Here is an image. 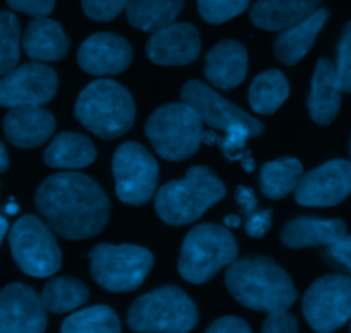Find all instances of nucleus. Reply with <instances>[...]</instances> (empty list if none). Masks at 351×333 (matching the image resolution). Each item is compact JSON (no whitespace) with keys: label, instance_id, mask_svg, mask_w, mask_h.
Listing matches in <instances>:
<instances>
[{"label":"nucleus","instance_id":"f257e3e1","mask_svg":"<svg viewBox=\"0 0 351 333\" xmlns=\"http://www.w3.org/2000/svg\"><path fill=\"white\" fill-rule=\"evenodd\" d=\"M34 205L51 231L67 239L99 235L110 217V200L93 178L81 173H57L43 181Z\"/></svg>","mask_w":351,"mask_h":333},{"label":"nucleus","instance_id":"2f4dec72","mask_svg":"<svg viewBox=\"0 0 351 333\" xmlns=\"http://www.w3.org/2000/svg\"><path fill=\"white\" fill-rule=\"evenodd\" d=\"M237 202H239L240 209H242L243 215H245V231L247 235L252 238H263L271 228V219H273V212L271 211H261L257 207V198L250 188L239 187L237 188Z\"/></svg>","mask_w":351,"mask_h":333},{"label":"nucleus","instance_id":"37998d69","mask_svg":"<svg viewBox=\"0 0 351 333\" xmlns=\"http://www.w3.org/2000/svg\"><path fill=\"white\" fill-rule=\"evenodd\" d=\"M7 231H9V222H7V219L0 214V243H2L3 236L7 235Z\"/></svg>","mask_w":351,"mask_h":333},{"label":"nucleus","instance_id":"a18cd8bd","mask_svg":"<svg viewBox=\"0 0 351 333\" xmlns=\"http://www.w3.org/2000/svg\"><path fill=\"white\" fill-rule=\"evenodd\" d=\"M350 333H351V325H350Z\"/></svg>","mask_w":351,"mask_h":333},{"label":"nucleus","instance_id":"c03bdc74","mask_svg":"<svg viewBox=\"0 0 351 333\" xmlns=\"http://www.w3.org/2000/svg\"><path fill=\"white\" fill-rule=\"evenodd\" d=\"M16 211H17L16 205H9V207H7V212H9V214H14Z\"/></svg>","mask_w":351,"mask_h":333},{"label":"nucleus","instance_id":"473e14b6","mask_svg":"<svg viewBox=\"0 0 351 333\" xmlns=\"http://www.w3.org/2000/svg\"><path fill=\"white\" fill-rule=\"evenodd\" d=\"M250 0H197L202 19L209 24H223L249 7Z\"/></svg>","mask_w":351,"mask_h":333},{"label":"nucleus","instance_id":"b1692460","mask_svg":"<svg viewBox=\"0 0 351 333\" xmlns=\"http://www.w3.org/2000/svg\"><path fill=\"white\" fill-rule=\"evenodd\" d=\"M322 0H257L250 19L261 29L281 31L300 23L319 9Z\"/></svg>","mask_w":351,"mask_h":333},{"label":"nucleus","instance_id":"cd10ccee","mask_svg":"<svg viewBox=\"0 0 351 333\" xmlns=\"http://www.w3.org/2000/svg\"><path fill=\"white\" fill-rule=\"evenodd\" d=\"M290 94L287 77L280 70H266L254 79L249 91V103L259 115H273Z\"/></svg>","mask_w":351,"mask_h":333},{"label":"nucleus","instance_id":"393cba45","mask_svg":"<svg viewBox=\"0 0 351 333\" xmlns=\"http://www.w3.org/2000/svg\"><path fill=\"white\" fill-rule=\"evenodd\" d=\"M45 163L58 170H79L96 159V149L86 135L64 132L55 137L43 156Z\"/></svg>","mask_w":351,"mask_h":333},{"label":"nucleus","instance_id":"2eb2a0df","mask_svg":"<svg viewBox=\"0 0 351 333\" xmlns=\"http://www.w3.org/2000/svg\"><path fill=\"white\" fill-rule=\"evenodd\" d=\"M47 310L26 284H9L0 291V333H45Z\"/></svg>","mask_w":351,"mask_h":333},{"label":"nucleus","instance_id":"9d476101","mask_svg":"<svg viewBox=\"0 0 351 333\" xmlns=\"http://www.w3.org/2000/svg\"><path fill=\"white\" fill-rule=\"evenodd\" d=\"M180 96L182 103L191 106L201 122L211 126L213 130H223L225 133H243L247 137H257L264 132V126L259 120L219 96L215 89L202 84L201 81H189L182 88Z\"/></svg>","mask_w":351,"mask_h":333},{"label":"nucleus","instance_id":"ea45409f","mask_svg":"<svg viewBox=\"0 0 351 333\" xmlns=\"http://www.w3.org/2000/svg\"><path fill=\"white\" fill-rule=\"evenodd\" d=\"M7 168H9V156H7L5 146L0 142V173H3Z\"/></svg>","mask_w":351,"mask_h":333},{"label":"nucleus","instance_id":"7ed1b4c3","mask_svg":"<svg viewBox=\"0 0 351 333\" xmlns=\"http://www.w3.org/2000/svg\"><path fill=\"white\" fill-rule=\"evenodd\" d=\"M223 181L206 166H194L182 180L163 185L154 197L156 214L168 226L194 222L225 197Z\"/></svg>","mask_w":351,"mask_h":333},{"label":"nucleus","instance_id":"f03ea898","mask_svg":"<svg viewBox=\"0 0 351 333\" xmlns=\"http://www.w3.org/2000/svg\"><path fill=\"white\" fill-rule=\"evenodd\" d=\"M225 284L230 294L254 311L283 313L297 301L290 276L274 260L250 255L228 265Z\"/></svg>","mask_w":351,"mask_h":333},{"label":"nucleus","instance_id":"39448f33","mask_svg":"<svg viewBox=\"0 0 351 333\" xmlns=\"http://www.w3.org/2000/svg\"><path fill=\"white\" fill-rule=\"evenodd\" d=\"M199 321L191 297L173 286H163L137 297L127 313V325L136 333H189Z\"/></svg>","mask_w":351,"mask_h":333},{"label":"nucleus","instance_id":"bb28decb","mask_svg":"<svg viewBox=\"0 0 351 333\" xmlns=\"http://www.w3.org/2000/svg\"><path fill=\"white\" fill-rule=\"evenodd\" d=\"M302 174L304 168L295 157H281L273 163H266L261 170V191L267 198L280 200L297 188Z\"/></svg>","mask_w":351,"mask_h":333},{"label":"nucleus","instance_id":"a211bd4d","mask_svg":"<svg viewBox=\"0 0 351 333\" xmlns=\"http://www.w3.org/2000/svg\"><path fill=\"white\" fill-rule=\"evenodd\" d=\"M53 130V115L41 106L10 108V111L3 118V132L9 142L24 149L47 142Z\"/></svg>","mask_w":351,"mask_h":333},{"label":"nucleus","instance_id":"a19ab883","mask_svg":"<svg viewBox=\"0 0 351 333\" xmlns=\"http://www.w3.org/2000/svg\"><path fill=\"white\" fill-rule=\"evenodd\" d=\"M216 135H218V133H216L215 130H202V142L208 144V146H215Z\"/></svg>","mask_w":351,"mask_h":333},{"label":"nucleus","instance_id":"aec40b11","mask_svg":"<svg viewBox=\"0 0 351 333\" xmlns=\"http://www.w3.org/2000/svg\"><path fill=\"white\" fill-rule=\"evenodd\" d=\"M341 92L336 82L335 65L329 58H321L312 77L307 101L311 118L319 125H329L335 122L341 108Z\"/></svg>","mask_w":351,"mask_h":333},{"label":"nucleus","instance_id":"79ce46f5","mask_svg":"<svg viewBox=\"0 0 351 333\" xmlns=\"http://www.w3.org/2000/svg\"><path fill=\"white\" fill-rule=\"evenodd\" d=\"M240 222H242V219H240L239 215H226L225 217V224L228 226V228H239Z\"/></svg>","mask_w":351,"mask_h":333},{"label":"nucleus","instance_id":"4c0bfd02","mask_svg":"<svg viewBox=\"0 0 351 333\" xmlns=\"http://www.w3.org/2000/svg\"><path fill=\"white\" fill-rule=\"evenodd\" d=\"M7 5L17 12L29 14L34 17H45L53 10L55 0H7Z\"/></svg>","mask_w":351,"mask_h":333},{"label":"nucleus","instance_id":"c9c22d12","mask_svg":"<svg viewBox=\"0 0 351 333\" xmlns=\"http://www.w3.org/2000/svg\"><path fill=\"white\" fill-rule=\"evenodd\" d=\"M324 256L332 267L339 270H345L351 276V236L345 235L332 245L324 246Z\"/></svg>","mask_w":351,"mask_h":333},{"label":"nucleus","instance_id":"4be33fe9","mask_svg":"<svg viewBox=\"0 0 351 333\" xmlns=\"http://www.w3.org/2000/svg\"><path fill=\"white\" fill-rule=\"evenodd\" d=\"M328 9H317L300 23L293 24L287 29H281L276 41H274V50H276L278 58L285 65L298 64L308 53L312 44L315 43L319 33L328 23Z\"/></svg>","mask_w":351,"mask_h":333},{"label":"nucleus","instance_id":"9b49d317","mask_svg":"<svg viewBox=\"0 0 351 333\" xmlns=\"http://www.w3.org/2000/svg\"><path fill=\"white\" fill-rule=\"evenodd\" d=\"M117 197L129 205H144L158 187V163L141 144L125 142L113 156Z\"/></svg>","mask_w":351,"mask_h":333},{"label":"nucleus","instance_id":"5701e85b","mask_svg":"<svg viewBox=\"0 0 351 333\" xmlns=\"http://www.w3.org/2000/svg\"><path fill=\"white\" fill-rule=\"evenodd\" d=\"M346 235V224L339 219L298 217L288 222L281 232V241L288 248L329 246Z\"/></svg>","mask_w":351,"mask_h":333},{"label":"nucleus","instance_id":"423d86ee","mask_svg":"<svg viewBox=\"0 0 351 333\" xmlns=\"http://www.w3.org/2000/svg\"><path fill=\"white\" fill-rule=\"evenodd\" d=\"M237 255L239 246L228 229L216 224L195 226L182 245L178 272L187 282L204 284L232 265Z\"/></svg>","mask_w":351,"mask_h":333},{"label":"nucleus","instance_id":"4468645a","mask_svg":"<svg viewBox=\"0 0 351 333\" xmlns=\"http://www.w3.org/2000/svg\"><path fill=\"white\" fill-rule=\"evenodd\" d=\"M351 194V163L332 159L315 170L302 174L295 200L307 207H332Z\"/></svg>","mask_w":351,"mask_h":333},{"label":"nucleus","instance_id":"f704fd0d","mask_svg":"<svg viewBox=\"0 0 351 333\" xmlns=\"http://www.w3.org/2000/svg\"><path fill=\"white\" fill-rule=\"evenodd\" d=\"M86 16L95 21H112L125 10L130 0H81Z\"/></svg>","mask_w":351,"mask_h":333},{"label":"nucleus","instance_id":"f3484780","mask_svg":"<svg viewBox=\"0 0 351 333\" xmlns=\"http://www.w3.org/2000/svg\"><path fill=\"white\" fill-rule=\"evenodd\" d=\"M77 62L91 75H115L130 65L132 48L119 34L98 33L81 44Z\"/></svg>","mask_w":351,"mask_h":333},{"label":"nucleus","instance_id":"72a5a7b5","mask_svg":"<svg viewBox=\"0 0 351 333\" xmlns=\"http://www.w3.org/2000/svg\"><path fill=\"white\" fill-rule=\"evenodd\" d=\"M336 82L343 92H351V21L345 26L336 51Z\"/></svg>","mask_w":351,"mask_h":333},{"label":"nucleus","instance_id":"e433bc0d","mask_svg":"<svg viewBox=\"0 0 351 333\" xmlns=\"http://www.w3.org/2000/svg\"><path fill=\"white\" fill-rule=\"evenodd\" d=\"M263 333H298L297 318L288 311L269 315L263 325Z\"/></svg>","mask_w":351,"mask_h":333},{"label":"nucleus","instance_id":"ddd939ff","mask_svg":"<svg viewBox=\"0 0 351 333\" xmlns=\"http://www.w3.org/2000/svg\"><path fill=\"white\" fill-rule=\"evenodd\" d=\"M57 89L58 77L51 67L40 62L21 65L0 79V106H43L53 99Z\"/></svg>","mask_w":351,"mask_h":333},{"label":"nucleus","instance_id":"7c9ffc66","mask_svg":"<svg viewBox=\"0 0 351 333\" xmlns=\"http://www.w3.org/2000/svg\"><path fill=\"white\" fill-rule=\"evenodd\" d=\"M21 24L12 12L0 10V75L14 70L19 62Z\"/></svg>","mask_w":351,"mask_h":333},{"label":"nucleus","instance_id":"c85d7f7f","mask_svg":"<svg viewBox=\"0 0 351 333\" xmlns=\"http://www.w3.org/2000/svg\"><path fill=\"white\" fill-rule=\"evenodd\" d=\"M40 297L45 310L50 313H69L88 301L89 291L72 277H55L45 284Z\"/></svg>","mask_w":351,"mask_h":333},{"label":"nucleus","instance_id":"0eeeda50","mask_svg":"<svg viewBox=\"0 0 351 333\" xmlns=\"http://www.w3.org/2000/svg\"><path fill=\"white\" fill-rule=\"evenodd\" d=\"M146 135L154 150L168 161H184L202 144V122L185 103L158 108L146 123Z\"/></svg>","mask_w":351,"mask_h":333},{"label":"nucleus","instance_id":"6ab92c4d","mask_svg":"<svg viewBox=\"0 0 351 333\" xmlns=\"http://www.w3.org/2000/svg\"><path fill=\"white\" fill-rule=\"evenodd\" d=\"M247 50L239 41L225 40L206 55V79L219 89H233L247 75Z\"/></svg>","mask_w":351,"mask_h":333},{"label":"nucleus","instance_id":"dca6fc26","mask_svg":"<svg viewBox=\"0 0 351 333\" xmlns=\"http://www.w3.org/2000/svg\"><path fill=\"white\" fill-rule=\"evenodd\" d=\"M146 51L156 65H189L199 57L201 34L194 24L173 23L153 33Z\"/></svg>","mask_w":351,"mask_h":333},{"label":"nucleus","instance_id":"58836bf2","mask_svg":"<svg viewBox=\"0 0 351 333\" xmlns=\"http://www.w3.org/2000/svg\"><path fill=\"white\" fill-rule=\"evenodd\" d=\"M204 333H252V330H250L249 323L243 321L242 318L223 317L213 321Z\"/></svg>","mask_w":351,"mask_h":333},{"label":"nucleus","instance_id":"6e6552de","mask_svg":"<svg viewBox=\"0 0 351 333\" xmlns=\"http://www.w3.org/2000/svg\"><path fill=\"white\" fill-rule=\"evenodd\" d=\"M153 263L151 252L141 246L98 245L91 252V276L103 289L129 293L144 282Z\"/></svg>","mask_w":351,"mask_h":333},{"label":"nucleus","instance_id":"a878e982","mask_svg":"<svg viewBox=\"0 0 351 333\" xmlns=\"http://www.w3.org/2000/svg\"><path fill=\"white\" fill-rule=\"evenodd\" d=\"M184 3L185 0H130L125 14L136 29L156 33L175 23Z\"/></svg>","mask_w":351,"mask_h":333},{"label":"nucleus","instance_id":"1a4fd4ad","mask_svg":"<svg viewBox=\"0 0 351 333\" xmlns=\"http://www.w3.org/2000/svg\"><path fill=\"white\" fill-rule=\"evenodd\" d=\"M10 252L17 267L31 277H50L62 267V253L50 226L24 215L10 228Z\"/></svg>","mask_w":351,"mask_h":333},{"label":"nucleus","instance_id":"c756f323","mask_svg":"<svg viewBox=\"0 0 351 333\" xmlns=\"http://www.w3.org/2000/svg\"><path fill=\"white\" fill-rule=\"evenodd\" d=\"M60 333H122V327L115 311L99 304L65 318Z\"/></svg>","mask_w":351,"mask_h":333},{"label":"nucleus","instance_id":"20e7f679","mask_svg":"<svg viewBox=\"0 0 351 333\" xmlns=\"http://www.w3.org/2000/svg\"><path fill=\"white\" fill-rule=\"evenodd\" d=\"M74 115L82 126L103 140H113L130 130L136 105L123 85L101 79L86 85L75 103Z\"/></svg>","mask_w":351,"mask_h":333},{"label":"nucleus","instance_id":"f8f14e48","mask_svg":"<svg viewBox=\"0 0 351 333\" xmlns=\"http://www.w3.org/2000/svg\"><path fill=\"white\" fill-rule=\"evenodd\" d=\"M304 315L317 333H332L351 318V279L326 276L315 280L304 296Z\"/></svg>","mask_w":351,"mask_h":333},{"label":"nucleus","instance_id":"412c9836","mask_svg":"<svg viewBox=\"0 0 351 333\" xmlns=\"http://www.w3.org/2000/svg\"><path fill=\"white\" fill-rule=\"evenodd\" d=\"M23 46L34 62H57L67 55L71 41L57 21L36 17L24 31Z\"/></svg>","mask_w":351,"mask_h":333}]
</instances>
